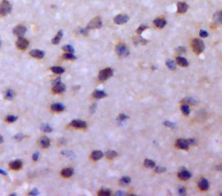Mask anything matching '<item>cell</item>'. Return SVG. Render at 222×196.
Returning <instances> with one entry per match:
<instances>
[{
  "mask_svg": "<svg viewBox=\"0 0 222 196\" xmlns=\"http://www.w3.org/2000/svg\"><path fill=\"white\" fill-rule=\"evenodd\" d=\"M0 174L4 175V176H7L6 172H5L4 170H2V169H0Z\"/></svg>",
  "mask_w": 222,
  "mask_h": 196,
  "instance_id": "obj_53",
  "label": "cell"
},
{
  "mask_svg": "<svg viewBox=\"0 0 222 196\" xmlns=\"http://www.w3.org/2000/svg\"><path fill=\"white\" fill-rule=\"evenodd\" d=\"M164 124L165 126H168V127L169 128H172V129H175V128H176V124L175 123H172V122H170V121H166L164 122Z\"/></svg>",
  "mask_w": 222,
  "mask_h": 196,
  "instance_id": "obj_42",
  "label": "cell"
},
{
  "mask_svg": "<svg viewBox=\"0 0 222 196\" xmlns=\"http://www.w3.org/2000/svg\"><path fill=\"white\" fill-rule=\"evenodd\" d=\"M144 165H145V167L149 168V169H153L155 166V162H153L151 159H146L144 161Z\"/></svg>",
  "mask_w": 222,
  "mask_h": 196,
  "instance_id": "obj_28",
  "label": "cell"
},
{
  "mask_svg": "<svg viewBox=\"0 0 222 196\" xmlns=\"http://www.w3.org/2000/svg\"><path fill=\"white\" fill-rule=\"evenodd\" d=\"M103 26V22L102 19L100 17H95L94 19H93L91 22H89L88 25L87 26V29L88 30H91V29H100Z\"/></svg>",
  "mask_w": 222,
  "mask_h": 196,
  "instance_id": "obj_6",
  "label": "cell"
},
{
  "mask_svg": "<svg viewBox=\"0 0 222 196\" xmlns=\"http://www.w3.org/2000/svg\"><path fill=\"white\" fill-rule=\"evenodd\" d=\"M105 155L108 159H113L117 156V152L114 150H108L107 152L105 153Z\"/></svg>",
  "mask_w": 222,
  "mask_h": 196,
  "instance_id": "obj_26",
  "label": "cell"
},
{
  "mask_svg": "<svg viewBox=\"0 0 222 196\" xmlns=\"http://www.w3.org/2000/svg\"><path fill=\"white\" fill-rule=\"evenodd\" d=\"M9 167L13 170H19L22 167V162L21 160H16L9 164Z\"/></svg>",
  "mask_w": 222,
  "mask_h": 196,
  "instance_id": "obj_20",
  "label": "cell"
},
{
  "mask_svg": "<svg viewBox=\"0 0 222 196\" xmlns=\"http://www.w3.org/2000/svg\"><path fill=\"white\" fill-rule=\"evenodd\" d=\"M192 48H193V51L195 53L200 55L202 54L204 51L205 48V43L203 41H202L199 38H195V39L192 41Z\"/></svg>",
  "mask_w": 222,
  "mask_h": 196,
  "instance_id": "obj_1",
  "label": "cell"
},
{
  "mask_svg": "<svg viewBox=\"0 0 222 196\" xmlns=\"http://www.w3.org/2000/svg\"><path fill=\"white\" fill-rule=\"evenodd\" d=\"M51 110L54 111V112H62V111H64V110L65 109V107L62 104L55 103V104H53L51 105Z\"/></svg>",
  "mask_w": 222,
  "mask_h": 196,
  "instance_id": "obj_17",
  "label": "cell"
},
{
  "mask_svg": "<svg viewBox=\"0 0 222 196\" xmlns=\"http://www.w3.org/2000/svg\"><path fill=\"white\" fill-rule=\"evenodd\" d=\"M176 146L177 148L180 149L182 150H188L189 144L187 140H184V139H178L176 140Z\"/></svg>",
  "mask_w": 222,
  "mask_h": 196,
  "instance_id": "obj_9",
  "label": "cell"
},
{
  "mask_svg": "<svg viewBox=\"0 0 222 196\" xmlns=\"http://www.w3.org/2000/svg\"><path fill=\"white\" fill-rule=\"evenodd\" d=\"M38 194V189H33L29 192V194H30V195H37Z\"/></svg>",
  "mask_w": 222,
  "mask_h": 196,
  "instance_id": "obj_50",
  "label": "cell"
},
{
  "mask_svg": "<svg viewBox=\"0 0 222 196\" xmlns=\"http://www.w3.org/2000/svg\"><path fill=\"white\" fill-rule=\"evenodd\" d=\"M15 139H16V140H19V141H21V140L24 139V135L21 134V133L16 135V136H15Z\"/></svg>",
  "mask_w": 222,
  "mask_h": 196,
  "instance_id": "obj_47",
  "label": "cell"
},
{
  "mask_svg": "<svg viewBox=\"0 0 222 196\" xmlns=\"http://www.w3.org/2000/svg\"><path fill=\"white\" fill-rule=\"evenodd\" d=\"M26 32V28L24 26H22V25H19V26H16L13 29V33L19 38L23 37V35Z\"/></svg>",
  "mask_w": 222,
  "mask_h": 196,
  "instance_id": "obj_11",
  "label": "cell"
},
{
  "mask_svg": "<svg viewBox=\"0 0 222 196\" xmlns=\"http://www.w3.org/2000/svg\"><path fill=\"white\" fill-rule=\"evenodd\" d=\"M176 52L178 54L185 53V52H186V48H185V47H183V46L178 47V48H176Z\"/></svg>",
  "mask_w": 222,
  "mask_h": 196,
  "instance_id": "obj_43",
  "label": "cell"
},
{
  "mask_svg": "<svg viewBox=\"0 0 222 196\" xmlns=\"http://www.w3.org/2000/svg\"><path fill=\"white\" fill-rule=\"evenodd\" d=\"M181 103L182 104H186V105H188V104L194 105L195 104V101L193 98H191V97H185V98L182 99Z\"/></svg>",
  "mask_w": 222,
  "mask_h": 196,
  "instance_id": "obj_29",
  "label": "cell"
},
{
  "mask_svg": "<svg viewBox=\"0 0 222 196\" xmlns=\"http://www.w3.org/2000/svg\"><path fill=\"white\" fill-rule=\"evenodd\" d=\"M130 182H131V179H130V177H128V176H123V177H122L120 179V184L121 185H127L129 183H130Z\"/></svg>",
  "mask_w": 222,
  "mask_h": 196,
  "instance_id": "obj_31",
  "label": "cell"
},
{
  "mask_svg": "<svg viewBox=\"0 0 222 196\" xmlns=\"http://www.w3.org/2000/svg\"><path fill=\"white\" fill-rule=\"evenodd\" d=\"M41 129L42 131L45 132V133H51L52 131V127L49 126L48 124H44L41 126Z\"/></svg>",
  "mask_w": 222,
  "mask_h": 196,
  "instance_id": "obj_35",
  "label": "cell"
},
{
  "mask_svg": "<svg viewBox=\"0 0 222 196\" xmlns=\"http://www.w3.org/2000/svg\"><path fill=\"white\" fill-rule=\"evenodd\" d=\"M103 156H104V153H103V152H101L100 150H94L91 155V159L94 161L99 160Z\"/></svg>",
  "mask_w": 222,
  "mask_h": 196,
  "instance_id": "obj_18",
  "label": "cell"
},
{
  "mask_svg": "<svg viewBox=\"0 0 222 196\" xmlns=\"http://www.w3.org/2000/svg\"><path fill=\"white\" fill-rule=\"evenodd\" d=\"M181 110L184 115H188L190 113V108L186 104H182L181 107Z\"/></svg>",
  "mask_w": 222,
  "mask_h": 196,
  "instance_id": "obj_32",
  "label": "cell"
},
{
  "mask_svg": "<svg viewBox=\"0 0 222 196\" xmlns=\"http://www.w3.org/2000/svg\"><path fill=\"white\" fill-rule=\"evenodd\" d=\"M148 29V26H146V25H144V24L140 25V26H139L138 29H137L136 33L138 35H141L144 31H145L146 29Z\"/></svg>",
  "mask_w": 222,
  "mask_h": 196,
  "instance_id": "obj_37",
  "label": "cell"
},
{
  "mask_svg": "<svg viewBox=\"0 0 222 196\" xmlns=\"http://www.w3.org/2000/svg\"><path fill=\"white\" fill-rule=\"evenodd\" d=\"M93 97L95 98V99H102V98H104L105 97L107 96L106 93L104 90H94V93H93Z\"/></svg>",
  "mask_w": 222,
  "mask_h": 196,
  "instance_id": "obj_15",
  "label": "cell"
},
{
  "mask_svg": "<svg viewBox=\"0 0 222 196\" xmlns=\"http://www.w3.org/2000/svg\"><path fill=\"white\" fill-rule=\"evenodd\" d=\"M62 37H63V32L62 30L58 32V34L55 36L53 39H52V44H58L60 43L61 40H62Z\"/></svg>",
  "mask_w": 222,
  "mask_h": 196,
  "instance_id": "obj_24",
  "label": "cell"
},
{
  "mask_svg": "<svg viewBox=\"0 0 222 196\" xmlns=\"http://www.w3.org/2000/svg\"><path fill=\"white\" fill-rule=\"evenodd\" d=\"M178 193L180 194H185V188L184 187H180L178 188Z\"/></svg>",
  "mask_w": 222,
  "mask_h": 196,
  "instance_id": "obj_48",
  "label": "cell"
},
{
  "mask_svg": "<svg viewBox=\"0 0 222 196\" xmlns=\"http://www.w3.org/2000/svg\"><path fill=\"white\" fill-rule=\"evenodd\" d=\"M63 58L66 60H75L76 57L70 52H67L66 54L63 55Z\"/></svg>",
  "mask_w": 222,
  "mask_h": 196,
  "instance_id": "obj_36",
  "label": "cell"
},
{
  "mask_svg": "<svg viewBox=\"0 0 222 196\" xmlns=\"http://www.w3.org/2000/svg\"><path fill=\"white\" fill-rule=\"evenodd\" d=\"M88 32H89V30L87 29V28H85V29H83V28H80V29H79L78 30H77V34H79V35H87L88 34Z\"/></svg>",
  "mask_w": 222,
  "mask_h": 196,
  "instance_id": "obj_41",
  "label": "cell"
},
{
  "mask_svg": "<svg viewBox=\"0 0 222 196\" xmlns=\"http://www.w3.org/2000/svg\"><path fill=\"white\" fill-rule=\"evenodd\" d=\"M0 46H1V40H0Z\"/></svg>",
  "mask_w": 222,
  "mask_h": 196,
  "instance_id": "obj_55",
  "label": "cell"
},
{
  "mask_svg": "<svg viewBox=\"0 0 222 196\" xmlns=\"http://www.w3.org/2000/svg\"><path fill=\"white\" fill-rule=\"evenodd\" d=\"M51 71L53 73L57 74H63L64 72V68L59 66H55V67H51Z\"/></svg>",
  "mask_w": 222,
  "mask_h": 196,
  "instance_id": "obj_27",
  "label": "cell"
},
{
  "mask_svg": "<svg viewBox=\"0 0 222 196\" xmlns=\"http://www.w3.org/2000/svg\"><path fill=\"white\" fill-rule=\"evenodd\" d=\"M5 120L9 123H14L17 120V116H14V115H9V116H7V117L5 118Z\"/></svg>",
  "mask_w": 222,
  "mask_h": 196,
  "instance_id": "obj_40",
  "label": "cell"
},
{
  "mask_svg": "<svg viewBox=\"0 0 222 196\" xmlns=\"http://www.w3.org/2000/svg\"><path fill=\"white\" fill-rule=\"evenodd\" d=\"M178 176L181 180L182 181H187L191 177V172L186 169H182L179 171V172L178 173Z\"/></svg>",
  "mask_w": 222,
  "mask_h": 196,
  "instance_id": "obj_10",
  "label": "cell"
},
{
  "mask_svg": "<svg viewBox=\"0 0 222 196\" xmlns=\"http://www.w3.org/2000/svg\"><path fill=\"white\" fill-rule=\"evenodd\" d=\"M128 118H129V116H127V115L125 114V113H121V114H120L119 115V116H118V119H119L120 122L124 121V120L127 119Z\"/></svg>",
  "mask_w": 222,
  "mask_h": 196,
  "instance_id": "obj_44",
  "label": "cell"
},
{
  "mask_svg": "<svg viewBox=\"0 0 222 196\" xmlns=\"http://www.w3.org/2000/svg\"><path fill=\"white\" fill-rule=\"evenodd\" d=\"M74 174V170L71 168H66V169H64L61 172V175L63 176L64 178H70L73 176Z\"/></svg>",
  "mask_w": 222,
  "mask_h": 196,
  "instance_id": "obj_21",
  "label": "cell"
},
{
  "mask_svg": "<svg viewBox=\"0 0 222 196\" xmlns=\"http://www.w3.org/2000/svg\"><path fill=\"white\" fill-rule=\"evenodd\" d=\"M148 42V41H146V39L142 38L141 37L139 38H135V40H134V44H146Z\"/></svg>",
  "mask_w": 222,
  "mask_h": 196,
  "instance_id": "obj_38",
  "label": "cell"
},
{
  "mask_svg": "<svg viewBox=\"0 0 222 196\" xmlns=\"http://www.w3.org/2000/svg\"><path fill=\"white\" fill-rule=\"evenodd\" d=\"M166 168L163 167V166H161V165L157 166V167L155 168V172H158V173H162V172H166Z\"/></svg>",
  "mask_w": 222,
  "mask_h": 196,
  "instance_id": "obj_45",
  "label": "cell"
},
{
  "mask_svg": "<svg viewBox=\"0 0 222 196\" xmlns=\"http://www.w3.org/2000/svg\"><path fill=\"white\" fill-rule=\"evenodd\" d=\"M14 97V92L12 90H7L5 94V98L7 100H12Z\"/></svg>",
  "mask_w": 222,
  "mask_h": 196,
  "instance_id": "obj_33",
  "label": "cell"
},
{
  "mask_svg": "<svg viewBox=\"0 0 222 196\" xmlns=\"http://www.w3.org/2000/svg\"><path fill=\"white\" fill-rule=\"evenodd\" d=\"M116 51L118 56L121 58H127L130 55V50L128 47L124 44H119L116 47Z\"/></svg>",
  "mask_w": 222,
  "mask_h": 196,
  "instance_id": "obj_2",
  "label": "cell"
},
{
  "mask_svg": "<svg viewBox=\"0 0 222 196\" xmlns=\"http://www.w3.org/2000/svg\"><path fill=\"white\" fill-rule=\"evenodd\" d=\"M12 10V5L7 0H4L2 3L0 4V16H7Z\"/></svg>",
  "mask_w": 222,
  "mask_h": 196,
  "instance_id": "obj_5",
  "label": "cell"
},
{
  "mask_svg": "<svg viewBox=\"0 0 222 196\" xmlns=\"http://www.w3.org/2000/svg\"><path fill=\"white\" fill-rule=\"evenodd\" d=\"M38 157H39V154H38V152H34V153L33 154V156H32L33 160L37 161L38 159Z\"/></svg>",
  "mask_w": 222,
  "mask_h": 196,
  "instance_id": "obj_49",
  "label": "cell"
},
{
  "mask_svg": "<svg viewBox=\"0 0 222 196\" xmlns=\"http://www.w3.org/2000/svg\"><path fill=\"white\" fill-rule=\"evenodd\" d=\"M222 12L221 11H218V12H216L213 16V20L214 22H215L218 26H220L221 25V21H222Z\"/></svg>",
  "mask_w": 222,
  "mask_h": 196,
  "instance_id": "obj_22",
  "label": "cell"
},
{
  "mask_svg": "<svg viewBox=\"0 0 222 196\" xmlns=\"http://www.w3.org/2000/svg\"><path fill=\"white\" fill-rule=\"evenodd\" d=\"M63 50L64 51H67V52H70V53H73L74 52V48L70 45V44H66L64 46H63Z\"/></svg>",
  "mask_w": 222,
  "mask_h": 196,
  "instance_id": "obj_39",
  "label": "cell"
},
{
  "mask_svg": "<svg viewBox=\"0 0 222 196\" xmlns=\"http://www.w3.org/2000/svg\"><path fill=\"white\" fill-rule=\"evenodd\" d=\"M70 126L74 128H78V129H84L87 127V123L85 121L80 120V119H74L72 120L70 123Z\"/></svg>",
  "mask_w": 222,
  "mask_h": 196,
  "instance_id": "obj_12",
  "label": "cell"
},
{
  "mask_svg": "<svg viewBox=\"0 0 222 196\" xmlns=\"http://www.w3.org/2000/svg\"><path fill=\"white\" fill-rule=\"evenodd\" d=\"M153 23L155 26L159 29H162L164 28L166 25V21L163 19H160V18H157L153 21Z\"/></svg>",
  "mask_w": 222,
  "mask_h": 196,
  "instance_id": "obj_19",
  "label": "cell"
},
{
  "mask_svg": "<svg viewBox=\"0 0 222 196\" xmlns=\"http://www.w3.org/2000/svg\"><path fill=\"white\" fill-rule=\"evenodd\" d=\"M113 74V69L110 68H107L103 69L99 72V75H98V78L100 81H105V80H108L110 77H111Z\"/></svg>",
  "mask_w": 222,
  "mask_h": 196,
  "instance_id": "obj_3",
  "label": "cell"
},
{
  "mask_svg": "<svg viewBox=\"0 0 222 196\" xmlns=\"http://www.w3.org/2000/svg\"><path fill=\"white\" fill-rule=\"evenodd\" d=\"M3 142V138L0 136V143H2Z\"/></svg>",
  "mask_w": 222,
  "mask_h": 196,
  "instance_id": "obj_54",
  "label": "cell"
},
{
  "mask_svg": "<svg viewBox=\"0 0 222 196\" xmlns=\"http://www.w3.org/2000/svg\"><path fill=\"white\" fill-rule=\"evenodd\" d=\"M98 195H101V196L110 195L111 191L110 189H106V188H104V189H100L99 192L98 193Z\"/></svg>",
  "mask_w": 222,
  "mask_h": 196,
  "instance_id": "obj_34",
  "label": "cell"
},
{
  "mask_svg": "<svg viewBox=\"0 0 222 196\" xmlns=\"http://www.w3.org/2000/svg\"><path fill=\"white\" fill-rule=\"evenodd\" d=\"M188 140V144H189V145H193V144H195V143H196L195 140H194V139H189V140Z\"/></svg>",
  "mask_w": 222,
  "mask_h": 196,
  "instance_id": "obj_51",
  "label": "cell"
},
{
  "mask_svg": "<svg viewBox=\"0 0 222 196\" xmlns=\"http://www.w3.org/2000/svg\"><path fill=\"white\" fill-rule=\"evenodd\" d=\"M40 144L43 148H48L50 146V140L46 137H41L40 140Z\"/></svg>",
  "mask_w": 222,
  "mask_h": 196,
  "instance_id": "obj_25",
  "label": "cell"
},
{
  "mask_svg": "<svg viewBox=\"0 0 222 196\" xmlns=\"http://www.w3.org/2000/svg\"><path fill=\"white\" fill-rule=\"evenodd\" d=\"M166 66L169 68V69H170V70L172 71H175L176 69V63L174 62V61H172V60H167L166 62Z\"/></svg>",
  "mask_w": 222,
  "mask_h": 196,
  "instance_id": "obj_30",
  "label": "cell"
},
{
  "mask_svg": "<svg viewBox=\"0 0 222 196\" xmlns=\"http://www.w3.org/2000/svg\"><path fill=\"white\" fill-rule=\"evenodd\" d=\"M65 90V86L63 83H62L60 78L55 79L54 80V84L53 87H52V91L55 94H61V93H63Z\"/></svg>",
  "mask_w": 222,
  "mask_h": 196,
  "instance_id": "obj_4",
  "label": "cell"
},
{
  "mask_svg": "<svg viewBox=\"0 0 222 196\" xmlns=\"http://www.w3.org/2000/svg\"><path fill=\"white\" fill-rule=\"evenodd\" d=\"M96 107H97V105H96V104H94L92 105V107H91V110H93V112H94V111L96 110Z\"/></svg>",
  "mask_w": 222,
  "mask_h": 196,
  "instance_id": "obj_52",
  "label": "cell"
},
{
  "mask_svg": "<svg viewBox=\"0 0 222 196\" xmlns=\"http://www.w3.org/2000/svg\"><path fill=\"white\" fill-rule=\"evenodd\" d=\"M198 187L202 191H207L209 188V182L206 179H202L198 182Z\"/></svg>",
  "mask_w": 222,
  "mask_h": 196,
  "instance_id": "obj_16",
  "label": "cell"
},
{
  "mask_svg": "<svg viewBox=\"0 0 222 196\" xmlns=\"http://www.w3.org/2000/svg\"><path fill=\"white\" fill-rule=\"evenodd\" d=\"M28 41L22 37L19 38V39L16 41V46L20 50H26L28 47Z\"/></svg>",
  "mask_w": 222,
  "mask_h": 196,
  "instance_id": "obj_8",
  "label": "cell"
},
{
  "mask_svg": "<svg viewBox=\"0 0 222 196\" xmlns=\"http://www.w3.org/2000/svg\"><path fill=\"white\" fill-rule=\"evenodd\" d=\"M130 18L126 15H118L113 18V22L116 25H123L127 23Z\"/></svg>",
  "mask_w": 222,
  "mask_h": 196,
  "instance_id": "obj_7",
  "label": "cell"
},
{
  "mask_svg": "<svg viewBox=\"0 0 222 196\" xmlns=\"http://www.w3.org/2000/svg\"><path fill=\"white\" fill-rule=\"evenodd\" d=\"M199 35L200 37L202 38H207L208 36V32L205 31V30H201L199 32Z\"/></svg>",
  "mask_w": 222,
  "mask_h": 196,
  "instance_id": "obj_46",
  "label": "cell"
},
{
  "mask_svg": "<svg viewBox=\"0 0 222 196\" xmlns=\"http://www.w3.org/2000/svg\"><path fill=\"white\" fill-rule=\"evenodd\" d=\"M30 55L32 57L34 58H37V59H41V58H44V53L42 51H40L38 49H34L32 51H30Z\"/></svg>",
  "mask_w": 222,
  "mask_h": 196,
  "instance_id": "obj_14",
  "label": "cell"
},
{
  "mask_svg": "<svg viewBox=\"0 0 222 196\" xmlns=\"http://www.w3.org/2000/svg\"><path fill=\"white\" fill-rule=\"evenodd\" d=\"M176 62L178 65H179L182 67H188V62L186 58H183V57H177L176 58Z\"/></svg>",
  "mask_w": 222,
  "mask_h": 196,
  "instance_id": "obj_23",
  "label": "cell"
},
{
  "mask_svg": "<svg viewBox=\"0 0 222 196\" xmlns=\"http://www.w3.org/2000/svg\"><path fill=\"white\" fill-rule=\"evenodd\" d=\"M188 9V5L185 2H178L177 3V12L179 14L185 13Z\"/></svg>",
  "mask_w": 222,
  "mask_h": 196,
  "instance_id": "obj_13",
  "label": "cell"
}]
</instances>
